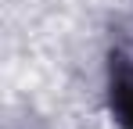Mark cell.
I'll use <instances>...</instances> for the list:
<instances>
[{
  "label": "cell",
  "instance_id": "1",
  "mask_svg": "<svg viewBox=\"0 0 133 129\" xmlns=\"http://www.w3.org/2000/svg\"><path fill=\"white\" fill-rule=\"evenodd\" d=\"M111 101H115V111H119V118L133 129V64L126 68H119V75H115V93H111Z\"/></svg>",
  "mask_w": 133,
  "mask_h": 129
}]
</instances>
